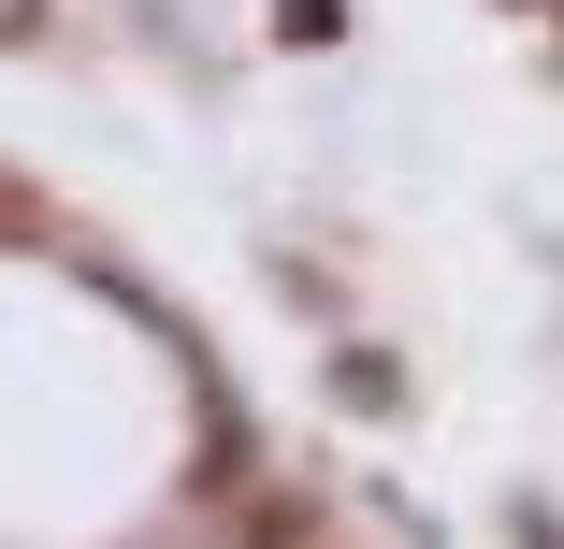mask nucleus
<instances>
[{
	"label": "nucleus",
	"instance_id": "nucleus-2",
	"mask_svg": "<svg viewBox=\"0 0 564 549\" xmlns=\"http://www.w3.org/2000/svg\"><path fill=\"white\" fill-rule=\"evenodd\" d=\"M0 44H44V0H0Z\"/></svg>",
	"mask_w": 564,
	"mask_h": 549
},
{
	"label": "nucleus",
	"instance_id": "nucleus-1",
	"mask_svg": "<svg viewBox=\"0 0 564 549\" xmlns=\"http://www.w3.org/2000/svg\"><path fill=\"white\" fill-rule=\"evenodd\" d=\"M348 30V0H275V44H333Z\"/></svg>",
	"mask_w": 564,
	"mask_h": 549
}]
</instances>
